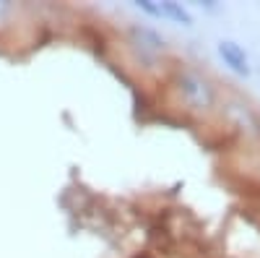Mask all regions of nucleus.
Here are the masks:
<instances>
[{"instance_id":"nucleus-1","label":"nucleus","mask_w":260,"mask_h":258,"mask_svg":"<svg viewBox=\"0 0 260 258\" xmlns=\"http://www.w3.org/2000/svg\"><path fill=\"white\" fill-rule=\"evenodd\" d=\"M175 89H177V97L182 99V104L192 112H208L216 104L213 83L203 73L192 71V68H182L175 76Z\"/></svg>"},{"instance_id":"nucleus-3","label":"nucleus","mask_w":260,"mask_h":258,"mask_svg":"<svg viewBox=\"0 0 260 258\" xmlns=\"http://www.w3.org/2000/svg\"><path fill=\"white\" fill-rule=\"evenodd\" d=\"M136 8H141L146 16L151 18H164V21H175V24L190 26L192 16L182 3H172V0H161V3H154V0H138Z\"/></svg>"},{"instance_id":"nucleus-2","label":"nucleus","mask_w":260,"mask_h":258,"mask_svg":"<svg viewBox=\"0 0 260 258\" xmlns=\"http://www.w3.org/2000/svg\"><path fill=\"white\" fill-rule=\"evenodd\" d=\"M127 45H130V50L136 52V58L148 68L167 52L164 37L156 29L143 26V24H130L127 26Z\"/></svg>"},{"instance_id":"nucleus-6","label":"nucleus","mask_w":260,"mask_h":258,"mask_svg":"<svg viewBox=\"0 0 260 258\" xmlns=\"http://www.w3.org/2000/svg\"><path fill=\"white\" fill-rule=\"evenodd\" d=\"M13 13V3H8V0H0V24Z\"/></svg>"},{"instance_id":"nucleus-4","label":"nucleus","mask_w":260,"mask_h":258,"mask_svg":"<svg viewBox=\"0 0 260 258\" xmlns=\"http://www.w3.org/2000/svg\"><path fill=\"white\" fill-rule=\"evenodd\" d=\"M216 52H219V58L224 60V66L237 73V76H250V55L245 52V47L240 45V42L234 39H221L219 47H216Z\"/></svg>"},{"instance_id":"nucleus-5","label":"nucleus","mask_w":260,"mask_h":258,"mask_svg":"<svg viewBox=\"0 0 260 258\" xmlns=\"http://www.w3.org/2000/svg\"><path fill=\"white\" fill-rule=\"evenodd\" d=\"M226 118L240 128V131H245L247 136H260V118L255 115L252 107H247L242 102H229L226 104Z\"/></svg>"}]
</instances>
